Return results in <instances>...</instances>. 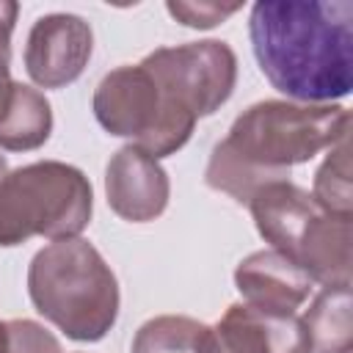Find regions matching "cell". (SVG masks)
Wrapping results in <instances>:
<instances>
[{"label": "cell", "instance_id": "cell-1", "mask_svg": "<svg viewBox=\"0 0 353 353\" xmlns=\"http://www.w3.org/2000/svg\"><path fill=\"white\" fill-rule=\"evenodd\" d=\"M248 36L268 83L303 105H331L353 88L350 0H259Z\"/></svg>", "mask_w": 353, "mask_h": 353}, {"label": "cell", "instance_id": "cell-2", "mask_svg": "<svg viewBox=\"0 0 353 353\" xmlns=\"http://www.w3.org/2000/svg\"><path fill=\"white\" fill-rule=\"evenodd\" d=\"M350 138V110L342 105H303L262 99L245 108L215 143L204 182L248 204L256 190L290 182V171Z\"/></svg>", "mask_w": 353, "mask_h": 353}, {"label": "cell", "instance_id": "cell-3", "mask_svg": "<svg viewBox=\"0 0 353 353\" xmlns=\"http://www.w3.org/2000/svg\"><path fill=\"white\" fill-rule=\"evenodd\" d=\"M36 312L74 342H99L119 317V281L105 256L83 237L44 245L28 265Z\"/></svg>", "mask_w": 353, "mask_h": 353}, {"label": "cell", "instance_id": "cell-4", "mask_svg": "<svg viewBox=\"0 0 353 353\" xmlns=\"http://www.w3.org/2000/svg\"><path fill=\"white\" fill-rule=\"evenodd\" d=\"M256 232L323 287H350L353 215L325 212L309 190L273 182L248 201Z\"/></svg>", "mask_w": 353, "mask_h": 353}, {"label": "cell", "instance_id": "cell-5", "mask_svg": "<svg viewBox=\"0 0 353 353\" xmlns=\"http://www.w3.org/2000/svg\"><path fill=\"white\" fill-rule=\"evenodd\" d=\"M94 210L88 176L61 160H39L0 179V245L14 248L30 237H80Z\"/></svg>", "mask_w": 353, "mask_h": 353}, {"label": "cell", "instance_id": "cell-6", "mask_svg": "<svg viewBox=\"0 0 353 353\" xmlns=\"http://www.w3.org/2000/svg\"><path fill=\"white\" fill-rule=\"evenodd\" d=\"M141 66L154 80L176 152L190 141L196 121L212 116L232 97L237 83V55L221 39L157 47Z\"/></svg>", "mask_w": 353, "mask_h": 353}, {"label": "cell", "instance_id": "cell-7", "mask_svg": "<svg viewBox=\"0 0 353 353\" xmlns=\"http://www.w3.org/2000/svg\"><path fill=\"white\" fill-rule=\"evenodd\" d=\"M91 110L105 132L132 141L130 146L152 154L154 160L176 154L154 80L141 63L108 72L94 88Z\"/></svg>", "mask_w": 353, "mask_h": 353}, {"label": "cell", "instance_id": "cell-8", "mask_svg": "<svg viewBox=\"0 0 353 353\" xmlns=\"http://www.w3.org/2000/svg\"><path fill=\"white\" fill-rule=\"evenodd\" d=\"M91 52L94 30L83 17L66 11L44 14L25 41V72L41 88H63L83 74Z\"/></svg>", "mask_w": 353, "mask_h": 353}, {"label": "cell", "instance_id": "cell-9", "mask_svg": "<svg viewBox=\"0 0 353 353\" xmlns=\"http://www.w3.org/2000/svg\"><path fill=\"white\" fill-rule=\"evenodd\" d=\"M212 353H312V342L298 314L232 303L212 325Z\"/></svg>", "mask_w": 353, "mask_h": 353}, {"label": "cell", "instance_id": "cell-10", "mask_svg": "<svg viewBox=\"0 0 353 353\" xmlns=\"http://www.w3.org/2000/svg\"><path fill=\"white\" fill-rule=\"evenodd\" d=\"M105 196L110 210L130 221L146 223L165 212L171 182L165 168L135 146H121L105 168Z\"/></svg>", "mask_w": 353, "mask_h": 353}, {"label": "cell", "instance_id": "cell-11", "mask_svg": "<svg viewBox=\"0 0 353 353\" xmlns=\"http://www.w3.org/2000/svg\"><path fill=\"white\" fill-rule=\"evenodd\" d=\"M312 284L314 281L292 259L273 248L254 251L234 268V287L243 303L265 312L298 314L312 295Z\"/></svg>", "mask_w": 353, "mask_h": 353}, {"label": "cell", "instance_id": "cell-12", "mask_svg": "<svg viewBox=\"0 0 353 353\" xmlns=\"http://www.w3.org/2000/svg\"><path fill=\"white\" fill-rule=\"evenodd\" d=\"M52 132V108L47 97L25 83L11 80L0 94V149L33 152Z\"/></svg>", "mask_w": 353, "mask_h": 353}, {"label": "cell", "instance_id": "cell-13", "mask_svg": "<svg viewBox=\"0 0 353 353\" xmlns=\"http://www.w3.org/2000/svg\"><path fill=\"white\" fill-rule=\"evenodd\" d=\"M312 353H350L353 350V317H350V287H323L312 306L301 317Z\"/></svg>", "mask_w": 353, "mask_h": 353}, {"label": "cell", "instance_id": "cell-14", "mask_svg": "<svg viewBox=\"0 0 353 353\" xmlns=\"http://www.w3.org/2000/svg\"><path fill=\"white\" fill-rule=\"evenodd\" d=\"M130 353H212V325L185 314H160L135 331Z\"/></svg>", "mask_w": 353, "mask_h": 353}, {"label": "cell", "instance_id": "cell-15", "mask_svg": "<svg viewBox=\"0 0 353 353\" xmlns=\"http://www.w3.org/2000/svg\"><path fill=\"white\" fill-rule=\"evenodd\" d=\"M312 199L334 215H353V190H350V138L328 149L325 160L314 171Z\"/></svg>", "mask_w": 353, "mask_h": 353}, {"label": "cell", "instance_id": "cell-16", "mask_svg": "<svg viewBox=\"0 0 353 353\" xmlns=\"http://www.w3.org/2000/svg\"><path fill=\"white\" fill-rule=\"evenodd\" d=\"M0 353H61V342L36 320H0Z\"/></svg>", "mask_w": 353, "mask_h": 353}, {"label": "cell", "instance_id": "cell-17", "mask_svg": "<svg viewBox=\"0 0 353 353\" xmlns=\"http://www.w3.org/2000/svg\"><path fill=\"white\" fill-rule=\"evenodd\" d=\"M165 11H168L176 22H182V25H188V28L204 30V28L221 25V22L229 19L234 11H240V3L221 6V3H182V0L174 3V0H171V3H165Z\"/></svg>", "mask_w": 353, "mask_h": 353}, {"label": "cell", "instance_id": "cell-18", "mask_svg": "<svg viewBox=\"0 0 353 353\" xmlns=\"http://www.w3.org/2000/svg\"><path fill=\"white\" fill-rule=\"evenodd\" d=\"M19 6L11 0H0V94L11 83V33L17 25Z\"/></svg>", "mask_w": 353, "mask_h": 353}, {"label": "cell", "instance_id": "cell-19", "mask_svg": "<svg viewBox=\"0 0 353 353\" xmlns=\"http://www.w3.org/2000/svg\"><path fill=\"white\" fill-rule=\"evenodd\" d=\"M6 174H8V163H6V157L0 154V179H3Z\"/></svg>", "mask_w": 353, "mask_h": 353}]
</instances>
